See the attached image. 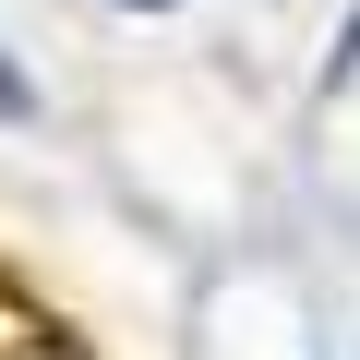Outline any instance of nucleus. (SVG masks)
<instances>
[{"label": "nucleus", "instance_id": "obj_1", "mask_svg": "<svg viewBox=\"0 0 360 360\" xmlns=\"http://www.w3.org/2000/svg\"><path fill=\"white\" fill-rule=\"evenodd\" d=\"M0 120H37V84L13 72V49H0Z\"/></svg>", "mask_w": 360, "mask_h": 360}]
</instances>
